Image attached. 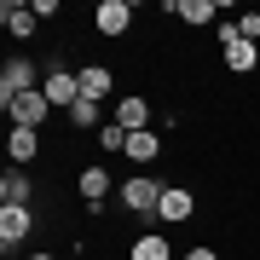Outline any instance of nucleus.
I'll use <instances>...</instances> for the list:
<instances>
[{
    "label": "nucleus",
    "instance_id": "obj_1",
    "mask_svg": "<svg viewBox=\"0 0 260 260\" xmlns=\"http://www.w3.org/2000/svg\"><path fill=\"white\" fill-rule=\"evenodd\" d=\"M162 179L156 174H133V179H121V185H116V197H121V208H127V214H156V203H162Z\"/></svg>",
    "mask_w": 260,
    "mask_h": 260
},
{
    "label": "nucleus",
    "instance_id": "obj_2",
    "mask_svg": "<svg viewBox=\"0 0 260 260\" xmlns=\"http://www.w3.org/2000/svg\"><path fill=\"white\" fill-rule=\"evenodd\" d=\"M41 81L47 75L35 70V58H6V70H0V104H12L23 93H41Z\"/></svg>",
    "mask_w": 260,
    "mask_h": 260
},
{
    "label": "nucleus",
    "instance_id": "obj_3",
    "mask_svg": "<svg viewBox=\"0 0 260 260\" xmlns=\"http://www.w3.org/2000/svg\"><path fill=\"white\" fill-rule=\"evenodd\" d=\"M41 93H47V104H52V110H75V104H81V75H75V70H64V64H52L47 70V81H41Z\"/></svg>",
    "mask_w": 260,
    "mask_h": 260
},
{
    "label": "nucleus",
    "instance_id": "obj_4",
    "mask_svg": "<svg viewBox=\"0 0 260 260\" xmlns=\"http://www.w3.org/2000/svg\"><path fill=\"white\" fill-rule=\"evenodd\" d=\"M220 52H225V70H232V75H249V70L260 64L254 41H243V35H237V23H220Z\"/></svg>",
    "mask_w": 260,
    "mask_h": 260
},
{
    "label": "nucleus",
    "instance_id": "obj_5",
    "mask_svg": "<svg viewBox=\"0 0 260 260\" xmlns=\"http://www.w3.org/2000/svg\"><path fill=\"white\" fill-rule=\"evenodd\" d=\"M75 191H81L87 214H104V197L116 191V179H110V174H104V168L93 162V168H81V179H75Z\"/></svg>",
    "mask_w": 260,
    "mask_h": 260
},
{
    "label": "nucleus",
    "instance_id": "obj_6",
    "mask_svg": "<svg viewBox=\"0 0 260 260\" xmlns=\"http://www.w3.org/2000/svg\"><path fill=\"white\" fill-rule=\"evenodd\" d=\"M133 23V0H99L93 6V29L99 35H127Z\"/></svg>",
    "mask_w": 260,
    "mask_h": 260
},
{
    "label": "nucleus",
    "instance_id": "obj_7",
    "mask_svg": "<svg viewBox=\"0 0 260 260\" xmlns=\"http://www.w3.org/2000/svg\"><path fill=\"white\" fill-rule=\"evenodd\" d=\"M29 203H35L29 168H6V179H0V208H29Z\"/></svg>",
    "mask_w": 260,
    "mask_h": 260
},
{
    "label": "nucleus",
    "instance_id": "obj_8",
    "mask_svg": "<svg viewBox=\"0 0 260 260\" xmlns=\"http://www.w3.org/2000/svg\"><path fill=\"white\" fill-rule=\"evenodd\" d=\"M6 110H12V127H35L41 133V121L52 116V104H47V93H23V99H12Z\"/></svg>",
    "mask_w": 260,
    "mask_h": 260
},
{
    "label": "nucleus",
    "instance_id": "obj_9",
    "mask_svg": "<svg viewBox=\"0 0 260 260\" xmlns=\"http://www.w3.org/2000/svg\"><path fill=\"white\" fill-rule=\"evenodd\" d=\"M197 214V197L185 191V185H168L162 191V203H156V220H168V225H185Z\"/></svg>",
    "mask_w": 260,
    "mask_h": 260
},
{
    "label": "nucleus",
    "instance_id": "obj_10",
    "mask_svg": "<svg viewBox=\"0 0 260 260\" xmlns=\"http://www.w3.org/2000/svg\"><path fill=\"white\" fill-rule=\"evenodd\" d=\"M110 116H116L127 133H145V127H150V99H139V93H121Z\"/></svg>",
    "mask_w": 260,
    "mask_h": 260
},
{
    "label": "nucleus",
    "instance_id": "obj_11",
    "mask_svg": "<svg viewBox=\"0 0 260 260\" xmlns=\"http://www.w3.org/2000/svg\"><path fill=\"white\" fill-rule=\"evenodd\" d=\"M29 232H35V214L29 208H0V249H18Z\"/></svg>",
    "mask_w": 260,
    "mask_h": 260
},
{
    "label": "nucleus",
    "instance_id": "obj_12",
    "mask_svg": "<svg viewBox=\"0 0 260 260\" xmlns=\"http://www.w3.org/2000/svg\"><path fill=\"white\" fill-rule=\"evenodd\" d=\"M0 23H6V29H12V35H18V41H29V35H35V29H41L35 6H23V0H6V6H0Z\"/></svg>",
    "mask_w": 260,
    "mask_h": 260
},
{
    "label": "nucleus",
    "instance_id": "obj_13",
    "mask_svg": "<svg viewBox=\"0 0 260 260\" xmlns=\"http://www.w3.org/2000/svg\"><path fill=\"white\" fill-rule=\"evenodd\" d=\"M35 150H41V133H35V127H12V133H6V156H12V168L35 162Z\"/></svg>",
    "mask_w": 260,
    "mask_h": 260
},
{
    "label": "nucleus",
    "instance_id": "obj_14",
    "mask_svg": "<svg viewBox=\"0 0 260 260\" xmlns=\"http://www.w3.org/2000/svg\"><path fill=\"white\" fill-rule=\"evenodd\" d=\"M75 75H81V99H99V104L110 99V87H116V75L104 70V64H81Z\"/></svg>",
    "mask_w": 260,
    "mask_h": 260
},
{
    "label": "nucleus",
    "instance_id": "obj_15",
    "mask_svg": "<svg viewBox=\"0 0 260 260\" xmlns=\"http://www.w3.org/2000/svg\"><path fill=\"white\" fill-rule=\"evenodd\" d=\"M127 260H174V243H168V237H156V232H145V237H133Z\"/></svg>",
    "mask_w": 260,
    "mask_h": 260
},
{
    "label": "nucleus",
    "instance_id": "obj_16",
    "mask_svg": "<svg viewBox=\"0 0 260 260\" xmlns=\"http://www.w3.org/2000/svg\"><path fill=\"white\" fill-rule=\"evenodd\" d=\"M156 150H162V145H156V133L145 127V133H133V139H127V162H139V168H150V162H156Z\"/></svg>",
    "mask_w": 260,
    "mask_h": 260
},
{
    "label": "nucleus",
    "instance_id": "obj_17",
    "mask_svg": "<svg viewBox=\"0 0 260 260\" xmlns=\"http://www.w3.org/2000/svg\"><path fill=\"white\" fill-rule=\"evenodd\" d=\"M179 18L185 23H208V18H220V0H179Z\"/></svg>",
    "mask_w": 260,
    "mask_h": 260
},
{
    "label": "nucleus",
    "instance_id": "obj_18",
    "mask_svg": "<svg viewBox=\"0 0 260 260\" xmlns=\"http://www.w3.org/2000/svg\"><path fill=\"white\" fill-rule=\"evenodd\" d=\"M127 139H133V133L121 127L116 116H110V121H104V127H99V145H104V150H121V156H127Z\"/></svg>",
    "mask_w": 260,
    "mask_h": 260
},
{
    "label": "nucleus",
    "instance_id": "obj_19",
    "mask_svg": "<svg viewBox=\"0 0 260 260\" xmlns=\"http://www.w3.org/2000/svg\"><path fill=\"white\" fill-rule=\"evenodd\" d=\"M237 35L243 41H260V12H243V18H237Z\"/></svg>",
    "mask_w": 260,
    "mask_h": 260
},
{
    "label": "nucleus",
    "instance_id": "obj_20",
    "mask_svg": "<svg viewBox=\"0 0 260 260\" xmlns=\"http://www.w3.org/2000/svg\"><path fill=\"white\" fill-rule=\"evenodd\" d=\"M185 260H220L214 249H185Z\"/></svg>",
    "mask_w": 260,
    "mask_h": 260
},
{
    "label": "nucleus",
    "instance_id": "obj_21",
    "mask_svg": "<svg viewBox=\"0 0 260 260\" xmlns=\"http://www.w3.org/2000/svg\"><path fill=\"white\" fill-rule=\"evenodd\" d=\"M23 260H58V254H41V249H35V254H23Z\"/></svg>",
    "mask_w": 260,
    "mask_h": 260
}]
</instances>
